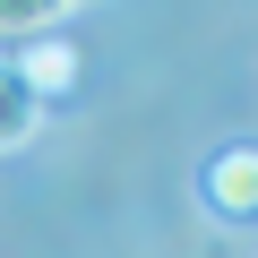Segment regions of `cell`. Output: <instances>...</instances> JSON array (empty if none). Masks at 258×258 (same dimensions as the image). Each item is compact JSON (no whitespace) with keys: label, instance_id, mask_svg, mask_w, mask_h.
Masks as SVG:
<instances>
[{"label":"cell","instance_id":"cell-1","mask_svg":"<svg viewBox=\"0 0 258 258\" xmlns=\"http://www.w3.org/2000/svg\"><path fill=\"white\" fill-rule=\"evenodd\" d=\"M207 207H215L224 224H249V215H258V147H224V155L207 164Z\"/></svg>","mask_w":258,"mask_h":258},{"label":"cell","instance_id":"cell-2","mask_svg":"<svg viewBox=\"0 0 258 258\" xmlns=\"http://www.w3.org/2000/svg\"><path fill=\"white\" fill-rule=\"evenodd\" d=\"M9 69L26 78V95L52 112L69 86H78V43H60V35H43V43H26V52H9Z\"/></svg>","mask_w":258,"mask_h":258},{"label":"cell","instance_id":"cell-3","mask_svg":"<svg viewBox=\"0 0 258 258\" xmlns=\"http://www.w3.org/2000/svg\"><path fill=\"white\" fill-rule=\"evenodd\" d=\"M35 129H43V103L26 95V78L9 69V52H0V155H9V147H26Z\"/></svg>","mask_w":258,"mask_h":258},{"label":"cell","instance_id":"cell-4","mask_svg":"<svg viewBox=\"0 0 258 258\" xmlns=\"http://www.w3.org/2000/svg\"><path fill=\"white\" fill-rule=\"evenodd\" d=\"M60 0H0V35L9 43H43V35H60Z\"/></svg>","mask_w":258,"mask_h":258}]
</instances>
